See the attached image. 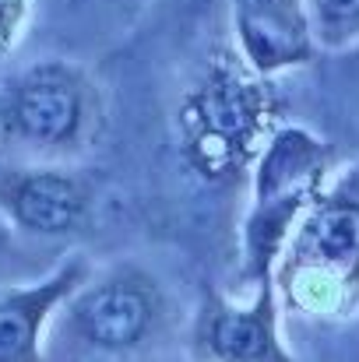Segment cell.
<instances>
[{
    "label": "cell",
    "mask_w": 359,
    "mask_h": 362,
    "mask_svg": "<svg viewBox=\"0 0 359 362\" xmlns=\"http://www.w3.org/2000/svg\"><path fill=\"white\" fill-rule=\"evenodd\" d=\"M28 7L32 0H0V60L18 46L21 28L28 21Z\"/></svg>",
    "instance_id": "8fae6325"
},
{
    "label": "cell",
    "mask_w": 359,
    "mask_h": 362,
    "mask_svg": "<svg viewBox=\"0 0 359 362\" xmlns=\"http://www.w3.org/2000/svg\"><path fill=\"white\" fill-rule=\"evenodd\" d=\"M92 187L64 165H11L0 173V215L28 236L64 240L85 229Z\"/></svg>",
    "instance_id": "52a82bcc"
},
{
    "label": "cell",
    "mask_w": 359,
    "mask_h": 362,
    "mask_svg": "<svg viewBox=\"0 0 359 362\" xmlns=\"http://www.w3.org/2000/svg\"><path fill=\"white\" fill-rule=\"evenodd\" d=\"M162 320V288L159 281L134 267L120 264L113 271L85 281L67 299V327L71 334L106 356L137 352Z\"/></svg>",
    "instance_id": "5b68a950"
},
{
    "label": "cell",
    "mask_w": 359,
    "mask_h": 362,
    "mask_svg": "<svg viewBox=\"0 0 359 362\" xmlns=\"http://www.w3.org/2000/svg\"><path fill=\"white\" fill-rule=\"evenodd\" d=\"M278 299L317 320L359 313V158L331 173L275 267Z\"/></svg>",
    "instance_id": "7a4b0ae2"
},
{
    "label": "cell",
    "mask_w": 359,
    "mask_h": 362,
    "mask_svg": "<svg viewBox=\"0 0 359 362\" xmlns=\"http://www.w3.org/2000/svg\"><path fill=\"white\" fill-rule=\"evenodd\" d=\"M198 362H296L282 341V299L275 278L261 281L246 303L205 288L194 320Z\"/></svg>",
    "instance_id": "8992f818"
},
{
    "label": "cell",
    "mask_w": 359,
    "mask_h": 362,
    "mask_svg": "<svg viewBox=\"0 0 359 362\" xmlns=\"http://www.w3.org/2000/svg\"><path fill=\"white\" fill-rule=\"evenodd\" d=\"M317 53H346L359 46V0H303Z\"/></svg>",
    "instance_id": "30bf717a"
},
{
    "label": "cell",
    "mask_w": 359,
    "mask_h": 362,
    "mask_svg": "<svg viewBox=\"0 0 359 362\" xmlns=\"http://www.w3.org/2000/svg\"><path fill=\"white\" fill-rule=\"evenodd\" d=\"M278 127V99L271 81L257 78L237 49L215 53L201 81L176 110L180 151L208 183H229L243 169H253Z\"/></svg>",
    "instance_id": "6da1fadb"
},
{
    "label": "cell",
    "mask_w": 359,
    "mask_h": 362,
    "mask_svg": "<svg viewBox=\"0 0 359 362\" xmlns=\"http://www.w3.org/2000/svg\"><path fill=\"white\" fill-rule=\"evenodd\" d=\"M85 281L89 264L74 257L42 281L0 288V362H46V324Z\"/></svg>",
    "instance_id": "9c48e42d"
},
{
    "label": "cell",
    "mask_w": 359,
    "mask_h": 362,
    "mask_svg": "<svg viewBox=\"0 0 359 362\" xmlns=\"http://www.w3.org/2000/svg\"><path fill=\"white\" fill-rule=\"evenodd\" d=\"M331 148L300 123H282L250 169V208L239 233V281L275 278L285 243L331 180Z\"/></svg>",
    "instance_id": "3957f363"
},
{
    "label": "cell",
    "mask_w": 359,
    "mask_h": 362,
    "mask_svg": "<svg viewBox=\"0 0 359 362\" xmlns=\"http://www.w3.org/2000/svg\"><path fill=\"white\" fill-rule=\"evenodd\" d=\"M99 95L71 60H39L0 85V144L32 155H67L96 127Z\"/></svg>",
    "instance_id": "277c9868"
},
{
    "label": "cell",
    "mask_w": 359,
    "mask_h": 362,
    "mask_svg": "<svg viewBox=\"0 0 359 362\" xmlns=\"http://www.w3.org/2000/svg\"><path fill=\"white\" fill-rule=\"evenodd\" d=\"M239 60L257 78L310 67L321 53L310 35L303 0H229Z\"/></svg>",
    "instance_id": "ba28073f"
}]
</instances>
